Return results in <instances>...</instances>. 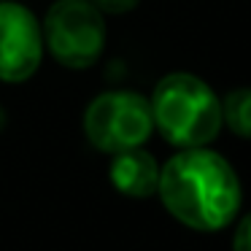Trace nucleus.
<instances>
[{
  "mask_svg": "<svg viewBox=\"0 0 251 251\" xmlns=\"http://www.w3.org/2000/svg\"><path fill=\"white\" fill-rule=\"evenodd\" d=\"M157 195L170 216L200 232L227 227L243 200L232 165L202 146L184 149L159 168Z\"/></svg>",
  "mask_w": 251,
  "mask_h": 251,
  "instance_id": "obj_1",
  "label": "nucleus"
},
{
  "mask_svg": "<svg viewBox=\"0 0 251 251\" xmlns=\"http://www.w3.org/2000/svg\"><path fill=\"white\" fill-rule=\"evenodd\" d=\"M149 105L154 127L173 146H205L222 130V100L192 73H168L157 84Z\"/></svg>",
  "mask_w": 251,
  "mask_h": 251,
  "instance_id": "obj_2",
  "label": "nucleus"
},
{
  "mask_svg": "<svg viewBox=\"0 0 251 251\" xmlns=\"http://www.w3.org/2000/svg\"><path fill=\"white\" fill-rule=\"evenodd\" d=\"M151 130V105L138 92H103L84 111V132L105 154L143 146Z\"/></svg>",
  "mask_w": 251,
  "mask_h": 251,
  "instance_id": "obj_3",
  "label": "nucleus"
},
{
  "mask_svg": "<svg viewBox=\"0 0 251 251\" xmlns=\"http://www.w3.org/2000/svg\"><path fill=\"white\" fill-rule=\"evenodd\" d=\"M44 38L65 68H89L105 46L103 14L89 0H57L46 14Z\"/></svg>",
  "mask_w": 251,
  "mask_h": 251,
  "instance_id": "obj_4",
  "label": "nucleus"
},
{
  "mask_svg": "<svg viewBox=\"0 0 251 251\" xmlns=\"http://www.w3.org/2000/svg\"><path fill=\"white\" fill-rule=\"evenodd\" d=\"M44 57V33L19 3L0 0V81H27Z\"/></svg>",
  "mask_w": 251,
  "mask_h": 251,
  "instance_id": "obj_5",
  "label": "nucleus"
},
{
  "mask_svg": "<svg viewBox=\"0 0 251 251\" xmlns=\"http://www.w3.org/2000/svg\"><path fill=\"white\" fill-rule=\"evenodd\" d=\"M111 184L127 197H151L157 195L159 184V165L149 151H143L141 146L125 149V151L114 154L111 162Z\"/></svg>",
  "mask_w": 251,
  "mask_h": 251,
  "instance_id": "obj_6",
  "label": "nucleus"
},
{
  "mask_svg": "<svg viewBox=\"0 0 251 251\" xmlns=\"http://www.w3.org/2000/svg\"><path fill=\"white\" fill-rule=\"evenodd\" d=\"M222 122L238 138H251V89H235L224 98Z\"/></svg>",
  "mask_w": 251,
  "mask_h": 251,
  "instance_id": "obj_7",
  "label": "nucleus"
},
{
  "mask_svg": "<svg viewBox=\"0 0 251 251\" xmlns=\"http://www.w3.org/2000/svg\"><path fill=\"white\" fill-rule=\"evenodd\" d=\"M100 14H127L138 6V0H89Z\"/></svg>",
  "mask_w": 251,
  "mask_h": 251,
  "instance_id": "obj_8",
  "label": "nucleus"
},
{
  "mask_svg": "<svg viewBox=\"0 0 251 251\" xmlns=\"http://www.w3.org/2000/svg\"><path fill=\"white\" fill-rule=\"evenodd\" d=\"M232 251H251V213L240 219L232 238Z\"/></svg>",
  "mask_w": 251,
  "mask_h": 251,
  "instance_id": "obj_9",
  "label": "nucleus"
},
{
  "mask_svg": "<svg viewBox=\"0 0 251 251\" xmlns=\"http://www.w3.org/2000/svg\"><path fill=\"white\" fill-rule=\"evenodd\" d=\"M6 127V114H3V108H0V130Z\"/></svg>",
  "mask_w": 251,
  "mask_h": 251,
  "instance_id": "obj_10",
  "label": "nucleus"
}]
</instances>
